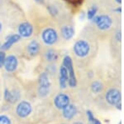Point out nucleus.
Listing matches in <instances>:
<instances>
[{
	"instance_id": "9",
	"label": "nucleus",
	"mask_w": 124,
	"mask_h": 124,
	"mask_svg": "<svg viewBox=\"0 0 124 124\" xmlns=\"http://www.w3.org/2000/svg\"><path fill=\"white\" fill-rule=\"evenodd\" d=\"M18 34L21 38H30L33 33V26L28 22L21 23L18 26Z\"/></svg>"
},
{
	"instance_id": "24",
	"label": "nucleus",
	"mask_w": 124,
	"mask_h": 124,
	"mask_svg": "<svg viewBox=\"0 0 124 124\" xmlns=\"http://www.w3.org/2000/svg\"><path fill=\"white\" fill-rule=\"evenodd\" d=\"M86 114H87V117H88V120H89V122L90 123H93V121H94V117H93V113H92L91 111H87V113H86Z\"/></svg>"
},
{
	"instance_id": "14",
	"label": "nucleus",
	"mask_w": 124,
	"mask_h": 124,
	"mask_svg": "<svg viewBox=\"0 0 124 124\" xmlns=\"http://www.w3.org/2000/svg\"><path fill=\"white\" fill-rule=\"evenodd\" d=\"M68 79H69V75H68L67 69L65 68V66L61 65L59 70V84L61 88H66L68 84Z\"/></svg>"
},
{
	"instance_id": "7",
	"label": "nucleus",
	"mask_w": 124,
	"mask_h": 124,
	"mask_svg": "<svg viewBox=\"0 0 124 124\" xmlns=\"http://www.w3.org/2000/svg\"><path fill=\"white\" fill-rule=\"evenodd\" d=\"M105 100L109 105L115 106L117 103H121L122 100V94L121 91L117 87H113L108 89V91L105 93Z\"/></svg>"
},
{
	"instance_id": "31",
	"label": "nucleus",
	"mask_w": 124,
	"mask_h": 124,
	"mask_svg": "<svg viewBox=\"0 0 124 124\" xmlns=\"http://www.w3.org/2000/svg\"><path fill=\"white\" fill-rule=\"evenodd\" d=\"M0 49H1V43H0Z\"/></svg>"
},
{
	"instance_id": "29",
	"label": "nucleus",
	"mask_w": 124,
	"mask_h": 124,
	"mask_svg": "<svg viewBox=\"0 0 124 124\" xmlns=\"http://www.w3.org/2000/svg\"><path fill=\"white\" fill-rule=\"evenodd\" d=\"M74 124H83L82 123H79V122H76V123H75Z\"/></svg>"
},
{
	"instance_id": "25",
	"label": "nucleus",
	"mask_w": 124,
	"mask_h": 124,
	"mask_svg": "<svg viewBox=\"0 0 124 124\" xmlns=\"http://www.w3.org/2000/svg\"><path fill=\"white\" fill-rule=\"evenodd\" d=\"M115 107H116V108H117V110H121V109H122V103H117V104L115 106Z\"/></svg>"
},
{
	"instance_id": "27",
	"label": "nucleus",
	"mask_w": 124,
	"mask_h": 124,
	"mask_svg": "<svg viewBox=\"0 0 124 124\" xmlns=\"http://www.w3.org/2000/svg\"><path fill=\"white\" fill-rule=\"evenodd\" d=\"M37 3H40V4H43L44 3V2H45V0H35Z\"/></svg>"
},
{
	"instance_id": "12",
	"label": "nucleus",
	"mask_w": 124,
	"mask_h": 124,
	"mask_svg": "<svg viewBox=\"0 0 124 124\" xmlns=\"http://www.w3.org/2000/svg\"><path fill=\"white\" fill-rule=\"evenodd\" d=\"M55 106L59 109H63L70 104V97L65 93H59L54 99Z\"/></svg>"
},
{
	"instance_id": "1",
	"label": "nucleus",
	"mask_w": 124,
	"mask_h": 124,
	"mask_svg": "<svg viewBox=\"0 0 124 124\" xmlns=\"http://www.w3.org/2000/svg\"><path fill=\"white\" fill-rule=\"evenodd\" d=\"M99 41L91 29L86 26L81 32L79 38L73 44L72 52L79 62L89 61L97 54Z\"/></svg>"
},
{
	"instance_id": "13",
	"label": "nucleus",
	"mask_w": 124,
	"mask_h": 124,
	"mask_svg": "<svg viewBox=\"0 0 124 124\" xmlns=\"http://www.w3.org/2000/svg\"><path fill=\"white\" fill-rule=\"evenodd\" d=\"M21 39V36L17 33H13V34H10L8 36L7 38H6L4 43L1 46V50L3 51H6V50H8L11 48V47L13 44L17 43V42L20 41Z\"/></svg>"
},
{
	"instance_id": "26",
	"label": "nucleus",
	"mask_w": 124,
	"mask_h": 124,
	"mask_svg": "<svg viewBox=\"0 0 124 124\" xmlns=\"http://www.w3.org/2000/svg\"><path fill=\"white\" fill-rule=\"evenodd\" d=\"M93 124H102V123H100V121H99V120H98V119H95V118H94V121H93Z\"/></svg>"
},
{
	"instance_id": "15",
	"label": "nucleus",
	"mask_w": 124,
	"mask_h": 124,
	"mask_svg": "<svg viewBox=\"0 0 124 124\" xmlns=\"http://www.w3.org/2000/svg\"><path fill=\"white\" fill-rule=\"evenodd\" d=\"M40 50H41V45H40L39 42L36 39L31 40L27 46V53H28L30 56L37 55L39 53Z\"/></svg>"
},
{
	"instance_id": "8",
	"label": "nucleus",
	"mask_w": 124,
	"mask_h": 124,
	"mask_svg": "<svg viewBox=\"0 0 124 124\" xmlns=\"http://www.w3.org/2000/svg\"><path fill=\"white\" fill-rule=\"evenodd\" d=\"M39 87H38V93L39 95L41 97L46 96L50 92V87H51V83L49 80V76L46 73H43L40 75L39 79Z\"/></svg>"
},
{
	"instance_id": "18",
	"label": "nucleus",
	"mask_w": 124,
	"mask_h": 124,
	"mask_svg": "<svg viewBox=\"0 0 124 124\" xmlns=\"http://www.w3.org/2000/svg\"><path fill=\"white\" fill-rule=\"evenodd\" d=\"M58 53L53 48H48L45 53V57L48 62H55L58 59Z\"/></svg>"
},
{
	"instance_id": "22",
	"label": "nucleus",
	"mask_w": 124,
	"mask_h": 124,
	"mask_svg": "<svg viewBox=\"0 0 124 124\" xmlns=\"http://www.w3.org/2000/svg\"><path fill=\"white\" fill-rule=\"evenodd\" d=\"M0 124H11V121L7 116H0Z\"/></svg>"
},
{
	"instance_id": "20",
	"label": "nucleus",
	"mask_w": 124,
	"mask_h": 124,
	"mask_svg": "<svg viewBox=\"0 0 124 124\" xmlns=\"http://www.w3.org/2000/svg\"><path fill=\"white\" fill-rule=\"evenodd\" d=\"M90 88L91 91L93 93H100L103 91V85L99 80H94V81L92 82L91 85H90Z\"/></svg>"
},
{
	"instance_id": "19",
	"label": "nucleus",
	"mask_w": 124,
	"mask_h": 124,
	"mask_svg": "<svg viewBox=\"0 0 124 124\" xmlns=\"http://www.w3.org/2000/svg\"><path fill=\"white\" fill-rule=\"evenodd\" d=\"M98 11H99V6L95 3H93L90 7H89V9L87 10V13H86V16H87V19L90 21L93 19V17L98 13Z\"/></svg>"
},
{
	"instance_id": "3",
	"label": "nucleus",
	"mask_w": 124,
	"mask_h": 124,
	"mask_svg": "<svg viewBox=\"0 0 124 124\" xmlns=\"http://www.w3.org/2000/svg\"><path fill=\"white\" fill-rule=\"evenodd\" d=\"M108 40L112 56L116 59H120L122 55V23L116 26L110 34Z\"/></svg>"
},
{
	"instance_id": "11",
	"label": "nucleus",
	"mask_w": 124,
	"mask_h": 124,
	"mask_svg": "<svg viewBox=\"0 0 124 124\" xmlns=\"http://www.w3.org/2000/svg\"><path fill=\"white\" fill-rule=\"evenodd\" d=\"M17 64H18V61H17V57L15 55H9L5 57L3 66H4L6 71L12 73V72H14L16 70Z\"/></svg>"
},
{
	"instance_id": "10",
	"label": "nucleus",
	"mask_w": 124,
	"mask_h": 124,
	"mask_svg": "<svg viewBox=\"0 0 124 124\" xmlns=\"http://www.w3.org/2000/svg\"><path fill=\"white\" fill-rule=\"evenodd\" d=\"M16 112H17V114L20 117H26L31 113V106L28 102L23 101L17 105Z\"/></svg>"
},
{
	"instance_id": "16",
	"label": "nucleus",
	"mask_w": 124,
	"mask_h": 124,
	"mask_svg": "<svg viewBox=\"0 0 124 124\" xmlns=\"http://www.w3.org/2000/svg\"><path fill=\"white\" fill-rule=\"evenodd\" d=\"M20 97V93L17 90H8V89H5L4 91V98L6 101L9 102L11 103H14L17 100L19 99Z\"/></svg>"
},
{
	"instance_id": "2",
	"label": "nucleus",
	"mask_w": 124,
	"mask_h": 124,
	"mask_svg": "<svg viewBox=\"0 0 124 124\" xmlns=\"http://www.w3.org/2000/svg\"><path fill=\"white\" fill-rule=\"evenodd\" d=\"M118 23H122V18L117 17L112 13L104 10L96 14L90 20L88 27L91 29L93 34L99 40L108 39L110 34Z\"/></svg>"
},
{
	"instance_id": "5",
	"label": "nucleus",
	"mask_w": 124,
	"mask_h": 124,
	"mask_svg": "<svg viewBox=\"0 0 124 124\" xmlns=\"http://www.w3.org/2000/svg\"><path fill=\"white\" fill-rule=\"evenodd\" d=\"M41 39L46 45H55L59 41V33L53 27L46 28L41 32Z\"/></svg>"
},
{
	"instance_id": "4",
	"label": "nucleus",
	"mask_w": 124,
	"mask_h": 124,
	"mask_svg": "<svg viewBox=\"0 0 124 124\" xmlns=\"http://www.w3.org/2000/svg\"><path fill=\"white\" fill-rule=\"evenodd\" d=\"M61 28H60L61 36L62 38L65 40V41H70V39L73 38L75 33L72 18L68 14H65L61 18Z\"/></svg>"
},
{
	"instance_id": "30",
	"label": "nucleus",
	"mask_w": 124,
	"mask_h": 124,
	"mask_svg": "<svg viewBox=\"0 0 124 124\" xmlns=\"http://www.w3.org/2000/svg\"><path fill=\"white\" fill-rule=\"evenodd\" d=\"M118 124H122V122H121V121H120V122H119V123H118Z\"/></svg>"
},
{
	"instance_id": "17",
	"label": "nucleus",
	"mask_w": 124,
	"mask_h": 124,
	"mask_svg": "<svg viewBox=\"0 0 124 124\" xmlns=\"http://www.w3.org/2000/svg\"><path fill=\"white\" fill-rule=\"evenodd\" d=\"M77 113V108L75 105L70 104L67 105L65 108H63V116L65 118H66L68 120L72 119L75 116Z\"/></svg>"
},
{
	"instance_id": "21",
	"label": "nucleus",
	"mask_w": 124,
	"mask_h": 124,
	"mask_svg": "<svg viewBox=\"0 0 124 124\" xmlns=\"http://www.w3.org/2000/svg\"><path fill=\"white\" fill-rule=\"evenodd\" d=\"M47 10H48V12H49V13L52 16V17H57V16L61 15V13H60V9L57 8V6H55L54 4L48 5Z\"/></svg>"
},
{
	"instance_id": "6",
	"label": "nucleus",
	"mask_w": 124,
	"mask_h": 124,
	"mask_svg": "<svg viewBox=\"0 0 124 124\" xmlns=\"http://www.w3.org/2000/svg\"><path fill=\"white\" fill-rule=\"evenodd\" d=\"M62 65L65 66V68L68 71V75H69V79H68V85L71 87H75L77 86V79L75 73V69H74L73 60L71 57L69 55H65L62 61Z\"/></svg>"
},
{
	"instance_id": "23",
	"label": "nucleus",
	"mask_w": 124,
	"mask_h": 124,
	"mask_svg": "<svg viewBox=\"0 0 124 124\" xmlns=\"http://www.w3.org/2000/svg\"><path fill=\"white\" fill-rule=\"evenodd\" d=\"M5 53L3 50L0 49V67H2L4 64V61H5Z\"/></svg>"
},
{
	"instance_id": "28",
	"label": "nucleus",
	"mask_w": 124,
	"mask_h": 124,
	"mask_svg": "<svg viewBox=\"0 0 124 124\" xmlns=\"http://www.w3.org/2000/svg\"><path fill=\"white\" fill-rule=\"evenodd\" d=\"M2 29H3V25H2V23L0 22V33H1Z\"/></svg>"
}]
</instances>
